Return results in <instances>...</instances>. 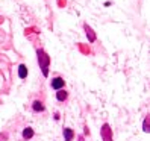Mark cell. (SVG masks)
<instances>
[{
    "label": "cell",
    "mask_w": 150,
    "mask_h": 141,
    "mask_svg": "<svg viewBox=\"0 0 150 141\" xmlns=\"http://www.w3.org/2000/svg\"><path fill=\"white\" fill-rule=\"evenodd\" d=\"M32 108H33V111H44L42 103L38 102V100H37V102H33V106H32Z\"/></svg>",
    "instance_id": "obj_8"
},
{
    "label": "cell",
    "mask_w": 150,
    "mask_h": 141,
    "mask_svg": "<svg viewBox=\"0 0 150 141\" xmlns=\"http://www.w3.org/2000/svg\"><path fill=\"white\" fill-rule=\"evenodd\" d=\"M85 30H86V35H90V41H94V40H96V35L93 33V30H91L90 26H85Z\"/></svg>",
    "instance_id": "obj_9"
},
{
    "label": "cell",
    "mask_w": 150,
    "mask_h": 141,
    "mask_svg": "<svg viewBox=\"0 0 150 141\" xmlns=\"http://www.w3.org/2000/svg\"><path fill=\"white\" fill-rule=\"evenodd\" d=\"M73 137H74V132L71 130V129H64V138H65V141H73Z\"/></svg>",
    "instance_id": "obj_4"
},
{
    "label": "cell",
    "mask_w": 150,
    "mask_h": 141,
    "mask_svg": "<svg viewBox=\"0 0 150 141\" xmlns=\"http://www.w3.org/2000/svg\"><path fill=\"white\" fill-rule=\"evenodd\" d=\"M18 76H20L21 79H24L26 76H28V68H26V65L21 64V65L18 67Z\"/></svg>",
    "instance_id": "obj_5"
},
{
    "label": "cell",
    "mask_w": 150,
    "mask_h": 141,
    "mask_svg": "<svg viewBox=\"0 0 150 141\" xmlns=\"http://www.w3.org/2000/svg\"><path fill=\"white\" fill-rule=\"evenodd\" d=\"M102 137L105 141H112V135H111V129L108 125H103L102 128Z\"/></svg>",
    "instance_id": "obj_2"
},
{
    "label": "cell",
    "mask_w": 150,
    "mask_h": 141,
    "mask_svg": "<svg viewBox=\"0 0 150 141\" xmlns=\"http://www.w3.org/2000/svg\"><path fill=\"white\" fill-rule=\"evenodd\" d=\"M62 86H64V79L62 77H55L53 81H52V88H55V90H61Z\"/></svg>",
    "instance_id": "obj_3"
},
{
    "label": "cell",
    "mask_w": 150,
    "mask_h": 141,
    "mask_svg": "<svg viewBox=\"0 0 150 141\" xmlns=\"http://www.w3.org/2000/svg\"><path fill=\"white\" fill-rule=\"evenodd\" d=\"M33 137V130L30 129V128H26L24 130H23V138L24 140H29V138H32Z\"/></svg>",
    "instance_id": "obj_6"
},
{
    "label": "cell",
    "mask_w": 150,
    "mask_h": 141,
    "mask_svg": "<svg viewBox=\"0 0 150 141\" xmlns=\"http://www.w3.org/2000/svg\"><path fill=\"white\" fill-rule=\"evenodd\" d=\"M56 99L61 100V102H64V100L67 99V93H65L64 90H59V91L56 93Z\"/></svg>",
    "instance_id": "obj_7"
},
{
    "label": "cell",
    "mask_w": 150,
    "mask_h": 141,
    "mask_svg": "<svg viewBox=\"0 0 150 141\" xmlns=\"http://www.w3.org/2000/svg\"><path fill=\"white\" fill-rule=\"evenodd\" d=\"M150 130V123H149V117L144 120V132H149Z\"/></svg>",
    "instance_id": "obj_10"
},
{
    "label": "cell",
    "mask_w": 150,
    "mask_h": 141,
    "mask_svg": "<svg viewBox=\"0 0 150 141\" xmlns=\"http://www.w3.org/2000/svg\"><path fill=\"white\" fill-rule=\"evenodd\" d=\"M38 62L42 68V74L47 76L49 74V62H50V58L47 56V53L44 50H38Z\"/></svg>",
    "instance_id": "obj_1"
}]
</instances>
